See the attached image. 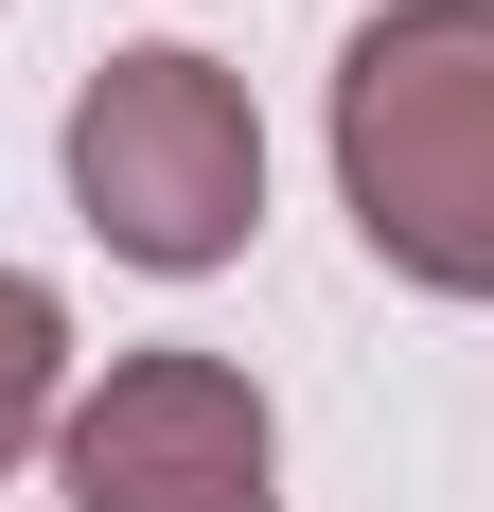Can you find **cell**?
I'll use <instances>...</instances> for the list:
<instances>
[{"mask_svg": "<svg viewBox=\"0 0 494 512\" xmlns=\"http://www.w3.org/2000/svg\"><path fill=\"white\" fill-rule=\"evenodd\" d=\"M53 424H71V301L36 265H0V477L36 460Z\"/></svg>", "mask_w": 494, "mask_h": 512, "instance_id": "4", "label": "cell"}, {"mask_svg": "<svg viewBox=\"0 0 494 512\" xmlns=\"http://www.w3.org/2000/svg\"><path fill=\"white\" fill-rule=\"evenodd\" d=\"M336 195L424 301H494V0H389L336 53Z\"/></svg>", "mask_w": 494, "mask_h": 512, "instance_id": "1", "label": "cell"}, {"mask_svg": "<svg viewBox=\"0 0 494 512\" xmlns=\"http://www.w3.org/2000/svg\"><path fill=\"white\" fill-rule=\"evenodd\" d=\"M71 212L124 265H159V283H212L265 230V124H247V89L195 36H142L71 89Z\"/></svg>", "mask_w": 494, "mask_h": 512, "instance_id": "2", "label": "cell"}, {"mask_svg": "<svg viewBox=\"0 0 494 512\" xmlns=\"http://www.w3.org/2000/svg\"><path fill=\"white\" fill-rule=\"evenodd\" d=\"M71 512H283V424L230 354H106V389L53 424Z\"/></svg>", "mask_w": 494, "mask_h": 512, "instance_id": "3", "label": "cell"}]
</instances>
